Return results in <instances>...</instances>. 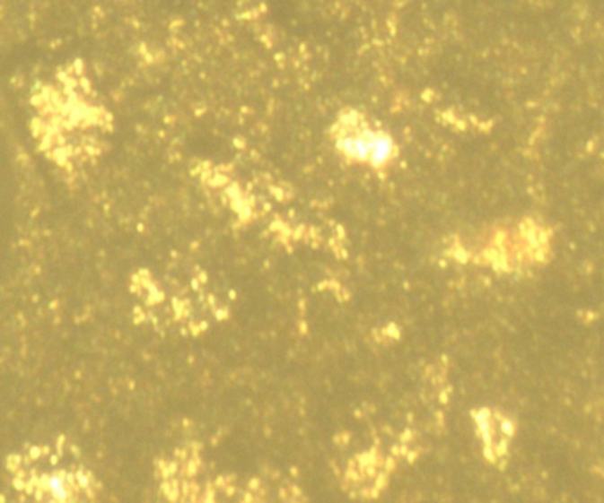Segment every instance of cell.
<instances>
[{
	"instance_id": "cell-1",
	"label": "cell",
	"mask_w": 604,
	"mask_h": 503,
	"mask_svg": "<svg viewBox=\"0 0 604 503\" xmlns=\"http://www.w3.org/2000/svg\"><path fill=\"white\" fill-rule=\"evenodd\" d=\"M337 147L345 156L370 165H384L394 154V143L385 133L357 120L345 122L337 136Z\"/></svg>"
},
{
	"instance_id": "cell-2",
	"label": "cell",
	"mask_w": 604,
	"mask_h": 503,
	"mask_svg": "<svg viewBox=\"0 0 604 503\" xmlns=\"http://www.w3.org/2000/svg\"><path fill=\"white\" fill-rule=\"evenodd\" d=\"M20 482H25L27 493H32L36 500L73 502L80 495L83 479L76 472H66L62 468H57L52 472H43L41 475L32 472L29 481H16V484Z\"/></svg>"
}]
</instances>
